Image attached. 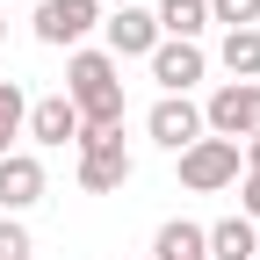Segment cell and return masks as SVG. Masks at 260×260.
Listing matches in <instances>:
<instances>
[{"label":"cell","instance_id":"277c9868","mask_svg":"<svg viewBox=\"0 0 260 260\" xmlns=\"http://www.w3.org/2000/svg\"><path fill=\"white\" fill-rule=\"evenodd\" d=\"M123 181H130L123 130H80V188L87 195H116Z\"/></svg>","mask_w":260,"mask_h":260},{"label":"cell","instance_id":"52a82bcc","mask_svg":"<svg viewBox=\"0 0 260 260\" xmlns=\"http://www.w3.org/2000/svg\"><path fill=\"white\" fill-rule=\"evenodd\" d=\"M29 203H44V159L8 152L0 159V217H22Z\"/></svg>","mask_w":260,"mask_h":260},{"label":"cell","instance_id":"8992f818","mask_svg":"<svg viewBox=\"0 0 260 260\" xmlns=\"http://www.w3.org/2000/svg\"><path fill=\"white\" fill-rule=\"evenodd\" d=\"M145 123H152V138H159V145H167V152H188L195 138H203V109H195V102H188V94H159V102H152V116H145Z\"/></svg>","mask_w":260,"mask_h":260},{"label":"cell","instance_id":"ba28073f","mask_svg":"<svg viewBox=\"0 0 260 260\" xmlns=\"http://www.w3.org/2000/svg\"><path fill=\"white\" fill-rule=\"evenodd\" d=\"M203 73H210V58L195 51V44H174V37H159V44H152V80L167 87V94H188Z\"/></svg>","mask_w":260,"mask_h":260},{"label":"cell","instance_id":"7c38bea8","mask_svg":"<svg viewBox=\"0 0 260 260\" xmlns=\"http://www.w3.org/2000/svg\"><path fill=\"white\" fill-rule=\"evenodd\" d=\"M159 37H174V44H195L210 29V0H159Z\"/></svg>","mask_w":260,"mask_h":260},{"label":"cell","instance_id":"30bf717a","mask_svg":"<svg viewBox=\"0 0 260 260\" xmlns=\"http://www.w3.org/2000/svg\"><path fill=\"white\" fill-rule=\"evenodd\" d=\"M29 138L37 145H80V109L65 102V94H44V102H29Z\"/></svg>","mask_w":260,"mask_h":260},{"label":"cell","instance_id":"44dd1931","mask_svg":"<svg viewBox=\"0 0 260 260\" xmlns=\"http://www.w3.org/2000/svg\"><path fill=\"white\" fill-rule=\"evenodd\" d=\"M0 37H8V22H0Z\"/></svg>","mask_w":260,"mask_h":260},{"label":"cell","instance_id":"4fadbf2b","mask_svg":"<svg viewBox=\"0 0 260 260\" xmlns=\"http://www.w3.org/2000/svg\"><path fill=\"white\" fill-rule=\"evenodd\" d=\"M152 260H210V246H203V224H188V217L159 224V239H152Z\"/></svg>","mask_w":260,"mask_h":260},{"label":"cell","instance_id":"e0dca14e","mask_svg":"<svg viewBox=\"0 0 260 260\" xmlns=\"http://www.w3.org/2000/svg\"><path fill=\"white\" fill-rule=\"evenodd\" d=\"M0 260H29V232H22V217H0Z\"/></svg>","mask_w":260,"mask_h":260},{"label":"cell","instance_id":"2e32d148","mask_svg":"<svg viewBox=\"0 0 260 260\" xmlns=\"http://www.w3.org/2000/svg\"><path fill=\"white\" fill-rule=\"evenodd\" d=\"M210 22H224V29H253V22H260V0H210Z\"/></svg>","mask_w":260,"mask_h":260},{"label":"cell","instance_id":"9c48e42d","mask_svg":"<svg viewBox=\"0 0 260 260\" xmlns=\"http://www.w3.org/2000/svg\"><path fill=\"white\" fill-rule=\"evenodd\" d=\"M102 37H109V58H152L159 22H152V8H116L102 22Z\"/></svg>","mask_w":260,"mask_h":260},{"label":"cell","instance_id":"8fae6325","mask_svg":"<svg viewBox=\"0 0 260 260\" xmlns=\"http://www.w3.org/2000/svg\"><path fill=\"white\" fill-rule=\"evenodd\" d=\"M203 246H210V260H260V232L246 217H217L203 232Z\"/></svg>","mask_w":260,"mask_h":260},{"label":"cell","instance_id":"5bb4252c","mask_svg":"<svg viewBox=\"0 0 260 260\" xmlns=\"http://www.w3.org/2000/svg\"><path fill=\"white\" fill-rule=\"evenodd\" d=\"M224 73H232V80H253L260 73V29H224Z\"/></svg>","mask_w":260,"mask_h":260},{"label":"cell","instance_id":"9a60e30c","mask_svg":"<svg viewBox=\"0 0 260 260\" xmlns=\"http://www.w3.org/2000/svg\"><path fill=\"white\" fill-rule=\"evenodd\" d=\"M22 123H29V94L15 80H0V159H8V145L22 138Z\"/></svg>","mask_w":260,"mask_h":260},{"label":"cell","instance_id":"3957f363","mask_svg":"<svg viewBox=\"0 0 260 260\" xmlns=\"http://www.w3.org/2000/svg\"><path fill=\"white\" fill-rule=\"evenodd\" d=\"M239 174H246V159H239V145H232V138H195V145L181 152V188H195V195L232 188Z\"/></svg>","mask_w":260,"mask_h":260},{"label":"cell","instance_id":"6da1fadb","mask_svg":"<svg viewBox=\"0 0 260 260\" xmlns=\"http://www.w3.org/2000/svg\"><path fill=\"white\" fill-rule=\"evenodd\" d=\"M65 102L80 109V130H123V73L109 51L65 58Z\"/></svg>","mask_w":260,"mask_h":260},{"label":"cell","instance_id":"d6986e66","mask_svg":"<svg viewBox=\"0 0 260 260\" xmlns=\"http://www.w3.org/2000/svg\"><path fill=\"white\" fill-rule=\"evenodd\" d=\"M239 159H246V174H260V138H246V145H239Z\"/></svg>","mask_w":260,"mask_h":260},{"label":"cell","instance_id":"7a4b0ae2","mask_svg":"<svg viewBox=\"0 0 260 260\" xmlns=\"http://www.w3.org/2000/svg\"><path fill=\"white\" fill-rule=\"evenodd\" d=\"M203 130L210 138H260V80H224L203 109Z\"/></svg>","mask_w":260,"mask_h":260},{"label":"cell","instance_id":"5b68a950","mask_svg":"<svg viewBox=\"0 0 260 260\" xmlns=\"http://www.w3.org/2000/svg\"><path fill=\"white\" fill-rule=\"evenodd\" d=\"M102 22V0H44L37 8V44H80Z\"/></svg>","mask_w":260,"mask_h":260},{"label":"cell","instance_id":"ffe728a7","mask_svg":"<svg viewBox=\"0 0 260 260\" xmlns=\"http://www.w3.org/2000/svg\"><path fill=\"white\" fill-rule=\"evenodd\" d=\"M109 8H138V0H109Z\"/></svg>","mask_w":260,"mask_h":260},{"label":"cell","instance_id":"ac0fdd59","mask_svg":"<svg viewBox=\"0 0 260 260\" xmlns=\"http://www.w3.org/2000/svg\"><path fill=\"white\" fill-rule=\"evenodd\" d=\"M239 195H246V224H260V174H246V188H239Z\"/></svg>","mask_w":260,"mask_h":260}]
</instances>
